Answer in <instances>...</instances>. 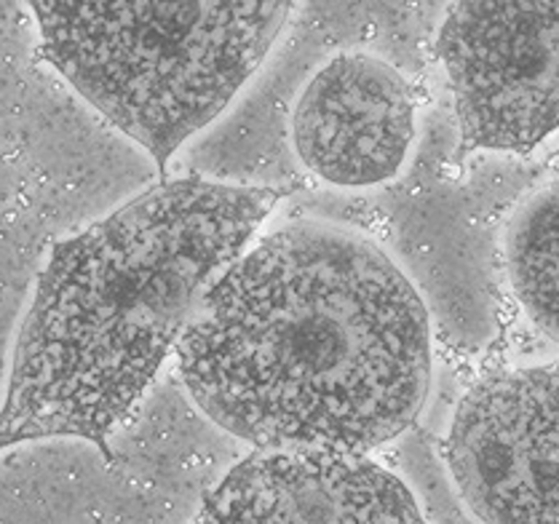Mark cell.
I'll use <instances>...</instances> for the list:
<instances>
[{
  "label": "cell",
  "instance_id": "cell-1",
  "mask_svg": "<svg viewBox=\"0 0 559 524\" xmlns=\"http://www.w3.org/2000/svg\"><path fill=\"white\" fill-rule=\"evenodd\" d=\"M190 396L258 450L365 455L418 418L431 332L370 238L293 223L241 254L177 343Z\"/></svg>",
  "mask_w": 559,
  "mask_h": 524
},
{
  "label": "cell",
  "instance_id": "cell-2",
  "mask_svg": "<svg viewBox=\"0 0 559 524\" xmlns=\"http://www.w3.org/2000/svg\"><path fill=\"white\" fill-rule=\"evenodd\" d=\"M278 199L271 188L166 182L57 243L16 341L0 450L79 437L110 457L107 433Z\"/></svg>",
  "mask_w": 559,
  "mask_h": 524
},
{
  "label": "cell",
  "instance_id": "cell-3",
  "mask_svg": "<svg viewBox=\"0 0 559 524\" xmlns=\"http://www.w3.org/2000/svg\"><path fill=\"white\" fill-rule=\"evenodd\" d=\"M44 57L158 169L230 103L293 3H33Z\"/></svg>",
  "mask_w": 559,
  "mask_h": 524
},
{
  "label": "cell",
  "instance_id": "cell-4",
  "mask_svg": "<svg viewBox=\"0 0 559 524\" xmlns=\"http://www.w3.org/2000/svg\"><path fill=\"white\" fill-rule=\"evenodd\" d=\"M555 0H466L439 33L461 121V153H527L557 129Z\"/></svg>",
  "mask_w": 559,
  "mask_h": 524
},
{
  "label": "cell",
  "instance_id": "cell-5",
  "mask_svg": "<svg viewBox=\"0 0 559 524\" xmlns=\"http://www.w3.org/2000/svg\"><path fill=\"white\" fill-rule=\"evenodd\" d=\"M557 365L481 380L457 404L448 463L485 524H557Z\"/></svg>",
  "mask_w": 559,
  "mask_h": 524
},
{
  "label": "cell",
  "instance_id": "cell-6",
  "mask_svg": "<svg viewBox=\"0 0 559 524\" xmlns=\"http://www.w3.org/2000/svg\"><path fill=\"white\" fill-rule=\"evenodd\" d=\"M195 524H424L413 492L365 455L258 450L206 496Z\"/></svg>",
  "mask_w": 559,
  "mask_h": 524
},
{
  "label": "cell",
  "instance_id": "cell-7",
  "mask_svg": "<svg viewBox=\"0 0 559 524\" xmlns=\"http://www.w3.org/2000/svg\"><path fill=\"white\" fill-rule=\"evenodd\" d=\"M415 136L407 81L389 62L343 53L321 68L295 110L302 164L341 188L380 184L402 169Z\"/></svg>",
  "mask_w": 559,
  "mask_h": 524
},
{
  "label": "cell",
  "instance_id": "cell-8",
  "mask_svg": "<svg viewBox=\"0 0 559 524\" xmlns=\"http://www.w3.org/2000/svg\"><path fill=\"white\" fill-rule=\"evenodd\" d=\"M511 287L533 324L557 341V190L549 184L522 204L507 230Z\"/></svg>",
  "mask_w": 559,
  "mask_h": 524
}]
</instances>
